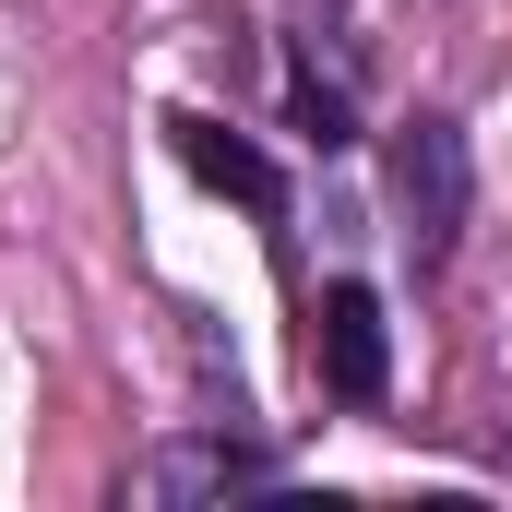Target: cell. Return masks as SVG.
Masks as SVG:
<instances>
[{
	"mask_svg": "<svg viewBox=\"0 0 512 512\" xmlns=\"http://www.w3.org/2000/svg\"><path fill=\"white\" fill-rule=\"evenodd\" d=\"M393 239L417 274H441V262L465 251V215H477V155H465V120L453 108H417V120L393 131Z\"/></svg>",
	"mask_w": 512,
	"mask_h": 512,
	"instance_id": "1",
	"label": "cell"
},
{
	"mask_svg": "<svg viewBox=\"0 0 512 512\" xmlns=\"http://www.w3.org/2000/svg\"><path fill=\"white\" fill-rule=\"evenodd\" d=\"M227 489H286V453L251 429H179L131 465V501H227Z\"/></svg>",
	"mask_w": 512,
	"mask_h": 512,
	"instance_id": "2",
	"label": "cell"
},
{
	"mask_svg": "<svg viewBox=\"0 0 512 512\" xmlns=\"http://www.w3.org/2000/svg\"><path fill=\"white\" fill-rule=\"evenodd\" d=\"M167 155H179V167H191L203 191H227V203H251V215H262V239L286 251V215H298V191H286V167L262 155L251 131H227L215 108H167Z\"/></svg>",
	"mask_w": 512,
	"mask_h": 512,
	"instance_id": "3",
	"label": "cell"
},
{
	"mask_svg": "<svg viewBox=\"0 0 512 512\" xmlns=\"http://www.w3.org/2000/svg\"><path fill=\"white\" fill-rule=\"evenodd\" d=\"M310 370H322L334 405H382V393H393L382 286H358V274H334V286H322V310H310Z\"/></svg>",
	"mask_w": 512,
	"mask_h": 512,
	"instance_id": "4",
	"label": "cell"
},
{
	"mask_svg": "<svg viewBox=\"0 0 512 512\" xmlns=\"http://www.w3.org/2000/svg\"><path fill=\"white\" fill-rule=\"evenodd\" d=\"M286 120H298V143H322V155H346L358 143V96L322 72V60H286Z\"/></svg>",
	"mask_w": 512,
	"mask_h": 512,
	"instance_id": "5",
	"label": "cell"
}]
</instances>
